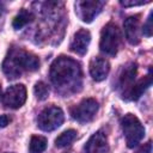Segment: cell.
I'll list each match as a JSON object with an SVG mask.
<instances>
[{
    "label": "cell",
    "instance_id": "1",
    "mask_svg": "<svg viewBox=\"0 0 153 153\" xmlns=\"http://www.w3.org/2000/svg\"><path fill=\"white\" fill-rule=\"evenodd\" d=\"M49 75L53 85L59 90L76 91L81 85V67L68 56H59L51 63Z\"/></svg>",
    "mask_w": 153,
    "mask_h": 153
},
{
    "label": "cell",
    "instance_id": "2",
    "mask_svg": "<svg viewBox=\"0 0 153 153\" xmlns=\"http://www.w3.org/2000/svg\"><path fill=\"white\" fill-rule=\"evenodd\" d=\"M39 68V59L19 47H12L2 62V71L8 79H16L24 72H33Z\"/></svg>",
    "mask_w": 153,
    "mask_h": 153
},
{
    "label": "cell",
    "instance_id": "3",
    "mask_svg": "<svg viewBox=\"0 0 153 153\" xmlns=\"http://www.w3.org/2000/svg\"><path fill=\"white\" fill-rule=\"evenodd\" d=\"M122 42V33L118 26L114 23L106 24L100 32L99 48L106 55H116Z\"/></svg>",
    "mask_w": 153,
    "mask_h": 153
},
{
    "label": "cell",
    "instance_id": "4",
    "mask_svg": "<svg viewBox=\"0 0 153 153\" xmlns=\"http://www.w3.org/2000/svg\"><path fill=\"white\" fill-rule=\"evenodd\" d=\"M121 126L126 137L127 146L129 148H134L135 146H137V143L145 136V128L141 124L140 120L133 114H127L122 118Z\"/></svg>",
    "mask_w": 153,
    "mask_h": 153
},
{
    "label": "cell",
    "instance_id": "5",
    "mask_svg": "<svg viewBox=\"0 0 153 153\" xmlns=\"http://www.w3.org/2000/svg\"><path fill=\"white\" fill-rule=\"evenodd\" d=\"M63 111L59 106H47L44 108L37 118L38 127L44 131H51L59 128L63 122Z\"/></svg>",
    "mask_w": 153,
    "mask_h": 153
},
{
    "label": "cell",
    "instance_id": "6",
    "mask_svg": "<svg viewBox=\"0 0 153 153\" xmlns=\"http://www.w3.org/2000/svg\"><path fill=\"white\" fill-rule=\"evenodd\" d=\"M98 108H99V105L96 99L85 98L79 104L74 105L71 109V115L75 121H78L80 123H86L94 118V116L98 111Z\"/></svg>",
    "mask_w": 153,
    "mask_h": 153
},
{
    "label": "cell",
    "instance_id": "7",
    "mask_svg": "<svg viewBox=\"0 0 153 153\" xmlns=\"http://www.w3.org/2000/svg\"><path fill=\"white\" fill-rule=\"evenodd\" d=\"M104 1L97 0H86V1H76L75 2V13L79 18L85 23H91L94 17L102 11Z\"/></svg>",
    "mask_w": 153,
    "mask_h": 153
},
{
    "label": "cell",
    "instance_id": "8",
    "mask_svg": "<svg viewBox=\"0 0 153 153\" xmlns=\"http://www.w3.org/2000/svg\"><path fill=\"white\" fill-rule=\"evenodd\" d=\"M25 100H26V88L23 84H16L10 86L2 97L4 105L11 109L20 108L25 103Z\"/></svg>",
    "mask_w": 153,
    "mask_h": 153
},
{
    "label": "cell",
    "instance_id": "9",
    "mask_svg": "<svg viewBox=\"0 0 153 153\" xmlns=\"http://www.w3.org/2000/svg\"><path fill=\"white\" fill-rule=\"evenodd\" d=\"M124 32L127 41L135 45L140 43L141 39V29H140V14H135L131 17H128L124 20Z\"/></svg>",
    "mask_w": 153,
    "mask_h": 153
},
{
    "label": "cell",
    "instance_id": "10",
    "mask_svg": "<svg viewBox=\"0 0 153 153\" xmlns=\"http://www.w3.org/2000/svg\"><path fill=\"white\" fill-rule=\"evenodd\" d=\"M136 72H137V65L135 62H130L123 67V69L120 74V78H118V87L122 90V97L134 85Z\"/></svg>",
    "mask_w": 153,
    "mask_h": 153
},
{
    "label": "cell",
    "instance_id": "11",
    "mask_svg": "<svg viewBox=\"0 0 153 153\" xmlns=\"http://www.w3.org/2000/svg\"><path fill=\"white\" fill-rule=\"evenodd\" d=\"M110 72V63L106 59L100 56H94L90 61V74L93 80L102 81L104 80Z\"/></svg>",
    "mask_w": 153,
    "mask_h": 153
},
{
    "label": "cell",
    "instance_id": "12",
    "mask_svg": "<svg viewBox=\"0 0 153 153\" xmlns=\"http://www.w3.org/2000/svg\"><path fill=\"white\" fill-rule=\"evenodd\" d=\"M85 151L86 153H108L109 142H108L106 135L102 130H98L97 133H94L86 142Z\"/></svg>",
    "mask_w": 153,
    "mask_h": 153
},
{
    "label": "cell",
    "instance_id": "13",
    "mask_svg": "<svg viewBox=\"0 0 153 153\" xmlns=\"http://www.w3.org/2000/svg\"><path fill=\"white\" fill-rule=\"evenodd\" d=\"M91 42V33L86 29H80L74 33L71 42V50L78 55H84L87 51L88 44Z\"/></svg>",
    "mask_w": 153,
    "mask_h": 153
},
{
    "label": "cell",
    "instance_id": "14",
    "mask_svg": "<svg viewBox=\"0 0 153 153\" xmlns=\"http://www.w3.org/2000/svg\"><path fill=\"white\" fill-rule=\"evenodd\" d=\"M152 84V68L148 69V74L140 79L137 82H134V85L130 87V90L123 96L124 99L127 100H136L141 97V94L151 86Z\"/></svg>",
    "mask_w": 153,
    "mask_h": 153
},
{
    "label": "cell",
    "instance_id": "15",
    "mask_svg": "<svg viewBox=\"0 0 153 153\" xmlns=\"http://www.w3.org/2000/svg\"><path fill=\"white\" fill-rule=\"evenodd\" d=\"M35 16L32 12L25 10V8H22L19 11V13L13 18V22H12V26L16 29V30H19L22 27H24L25 25H27L29 23H31L33 20Z\"/></svg>",
    "mask_w": 153,
    "mask_h": 153
},
{
    "label": "cell",
    "instance_id": "16",
    "mask_svg": "<svg viewBox=\"0 0 153 153\" xmlns=\"http://www.w3.org/2000/svg\"><path fill=\"white\" fill-rule=\"evenodd\" d=\"M76 130L74 129H68V130H65L63 133H61L56 139H55V145L56 147H66L68 145H71L75 139H76Z\"/></svg>",
    "mask_w": 153,
    "mask_h": 153
},
{
    "label": "cell",
    "instance_id": "17",
    "mask_svg": "<svg viewBox=\"0 0 153 153\" xmlns=\"http://www.w3.org/2000/svg\"><path fill=\"white\" fill-rule=\"evenodd\" d=\"M48 140L41 135H33L30 140V153H42L47 148Z\"/></svg>",
    "mask_w": 153,
    "mask_h": 153
},
{
    "label": "cell",
    "instance_id": "18",
    "mask_svg": "<svg viewBox=\"0 0 153 153\" xmlns=\"http://www.w3.org/2000/svg\"><path fill=\"white\" fill-rule=\"evenodd\" d=\"M33 93H35V96L38 100H44L49 96V88L43 81H38V82L35 84Z\"/></svg>",
    "mask_w": 153,
    "mask_h": 153
},
{
    "label": "cell",
    "instance_id": "19",
    "mask_svg": "<svg viewBox=\"0 0 153 153\" xmlns=\"http://www.w3.org/2000/svg\"><path fill=\"white\" fill-rule=\"evenodd\" d=\"M152 17H153V12H151L149 13V16H148V18H147V22H146V24L143 25V27H142V32H143V35L145 36H147V37H151L152 36V31H153V26H152Z\"/></svg>",
    "mask_w": 153,
    "mask_h": 153
},
{
    "label": "cell",
    "instance_id": "20",
    "mask_svg": "<svg viewBox=\"0 0 153 153\" xmlns=\"http://www.w3.org/2000/svg\"><path fill=\"white\" fill-rule=\"evenodd\" d=\"M148 1H121L120 4L122 5V6H126V7H128V6H137V5H143V4H147Z\"/></svg>",
    "mask_w": 153,
    "mask_h": 153
},
{
    "label": "cell",
    "instance_id": "21",
    "mask_svg": "<svg viewBox=\"0 0 153 153\" xmlns=\"http://www.w3.org/2000/svg\"><path fill=\"white\" fill-rule=\"evenodd\" d=\"M10 122H11V117L8 115H1L0 116V128L6 127Z\"/></svg>",
    "mask_w": 153,
    "mask_h": 153
},
{
    "label": "cell",
    "instance_id": "22",
    "mask_svg": "<svg viewBox=\"0 0 153 153\" xmlns=\"http://www.w3.org/2000/svg\"><path fill=\"white\" fill-rule=\"evenodd\" d=\"M1 12H2V4L0 2V14H1Z\"/></svg>",
    "mask_w": 153,
    "mask_h": 153
},
{
    "label": "cell",
    "instance_id": "23",
    "mask_svg": "<svg viewBox=\"0 0 153 153\" xmlns=\"http://www.w3.org/2000/svg\"><path fill=\"white\" fill-rule=\"evenodd\" d=\"M0 96H1V86H0Z\"/></svg>",
    "mask_w": 153,
    "mask_h": 153
},
{
    "label": "cell",
    "instance_id": "24",
    "mask_svg": "<svg viewBox=\"0 0 153 153\" xmlns=\"http://www.w3.org/2000/svg\"><path fill=\"white\" fill-rule=\"evenodd\" d=\"M69 153H72V152H69Z\"/></svg>",
    "mask_w": 153,
    "mask_h": 153
}]
</instances>
